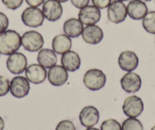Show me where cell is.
I'll use <instances>...</instances> for the list:
<instances>
[{
    "mask_svg": "<svg viewBox=\"0 0 155 130\" xmlns=\"http://www.w3.org/2000/svg\"><path fill=\"white\" fill-rule=\"evenodd\" d=\"M83 29V24L80 22L79 19L74 18L66 20L63 25V31L65 34L68 36L70 38H76L79 37L82 34Z\"/></svg>",
    "mask_w": 155,
    "mask_h": 130,
    "instance_id": "20",
    "label": "cell"
},
{
    "mask_svg": "<svg viewBox=\"0 0 155 130\" xmlns=\"http://www.w3.org/2000/svg\"><path fill=\"white\" fill-rule=\"evenodd\" d=\"M29 81L23 76H15L10 82L9 92L16 98H23L29 94Z\"/></svg>",
    "mask_w": 155,
    "mask_h": 130,
    "instance_id": "5",
    "label": "cell"
},
{
    "mask_svg": "<svg viewBox=\"0 0 155 130\" xmlns=\"http://www.w3.org/2000/svg\"><path fill=\"white\" fill-rule=\"evenodd\" d=\"M8 25H9V21H8L6 15L2 12H0V34H2V32L6 31Z\"/></svg>",
    "mask_w": 155,
    "mask_h": 130,
    "instance_id": "28",
    "label": "cell"
},
{
    "mask_svg": "<svg viewBox=\"0 0 155 130\" xmlns=\"http://www.w3.org/2000/svg\"><path fill=\"white\" fill-rule=\"evenodd\" d=\"M62 65L68 72H75L80 68L81 59L79 55L74 51L66 52L61 57Z\"/></svg>",
    "mask_w": 155,
    "mask_h": 130,
    "instance_id": "18",
    "label": "cell"
},
{
    "mask_svg": "<svg viewBox=\"0 0 155 130\" xmlns=\"http://www.w3.org/2000/svg\"><path fill=\"white\" fill-rule=\"evenodd\" d=\"M122 130H144L141 121L136 118H128L123 121Z\"/></svg>",
    "mask_w": 155,
    "mask_h": 130,
    "instance_id": "23",
    "label": "cell"
},
{
    "mask_svg": "<svg viewBox=\"0 0 155 130\" xmlns=\"http://www.w3.org/2000/svg\"><path fill=\"white\" fill-rule=\"evenodd\" d=\"M107 77L104 72L98 68H91L86 72L83 78L84 85L87 89L93 92L101 90L105 85Z\"/></svg>",
    "mask_w": 155,
    "mask_h": 130,
    "instance_id": "2",
    "label": "cell"
},
{
    "mask_svg": "<svg viewBox=\"0 0 155 130\" xmlns=\"http://www.w3.org/2000/svg\"><path fill=\"white\" fill-rule=\"evenodd\" d=\"M94 6L99 9H104L107 8L111 3V0H91Z\"/></svg>",
    "mask_w": 155,
    "mask_h": 130,
    "instance_id": "29",
    "label": "cell"
},
{
    "mask_svg": "<svg viewBox=\"0 0 155 130\" xmlns=\"http://www.w3.org/2000/svg\"><path fill=\"white\" fill-rule=\"evenodd\" d=\"M101 130H122V125L116 119H109L102 122Z\"/></svg>",
    "mask_w": 155,
    "mask_h": 130,
    "instance_id": "24",
    "label": "cell"
},
{
    "mask_svg": "<svg viewBox=\"0 0 155 130\" xmlns=\"http://www.w3.org/2000/svg\"><path fill=\"white\" fill-rule=\"evenodd\" d=\"M5 128V122L3 119L0 116V130H3Z\"/></svg>",
    "mask_w": 155,
    "mask_h": 130,
    "instance_id": "32",
    "label": "cell"
},
{
    "mask_svg": "<svg viewBox=\"0 0 155 130\" xmlns=\"http://www.w3.org/2000/svg\"><path fill=\"white\" fill-rule=\"evenodd\" d=\"M44 44V37L37 31H27L21 37V45L27 51H40L42 49Z\"/></svg>",
    "mask_w": 155,
    "mask_h": 130,
    "instance_id": "3",
    "label": "cell"
},
{
    "mask_svg": "<svg viewBox=\"0 0 155 130\" xmlns=\"http://www.w3.org/2000/svg\"><path fill=\"white\" fill-rule=\"evenodd\" d=\"M71 2L74 7L81 9L88 5L90 0H71Z\"/></svg>",
    "mask_w": 155,
    "mask_h": 130,
    "instance_id": "30",
    "label": "cell"
},
{
    "mask_svg": "<svg viewBox=\"0 0 155 130\" xmlns=\"http://www.w3.org/2000/svg\"><path fill=\"white\" fill-rule=\"evenodd\" d=\"M47 78L50 83L53 86H62L68 81V71L62 65H56L49 69Z\"/></svg>",
    "mask_w": 155,
    "mask_h": 130,
    "instance_id": "13",
    "label": "cell"
},
{
    "mask_svg": "<svg viewBox=\"0 0 155 130\" xmlns=\"http://www.w3.org/2000/svg\"><path fill=\"white\" fill-rule=\"evenodd\" d=\"M123 113L131 118H136L144 110V103L138 96H130L124 101L123 105Z\"/></svg>",
    "mask_w": 155,
    "mask_h": 130,
    "instance_id": "6",
    "label": "cell"
},
{
    "mask_svg": "<svg viewBox=\"0 0 155 130\" xmlns=\"http://www.w3.org/2000/svg\"><path fill=\"white\" fill-rule=\"evenodd\" d=\"M37 62L45 68H50L56 65L57 56L50 49H41L37 55Z\"/></svg>",
    "mask_w": 155,
    "mask_h": 130,
    "instance_id": "21",
    "label": "cell"
},
{
    "mask_svg": "<svg viewBox=\"0 0 155 130\" xmlns=\"http://www.w3.org/2000/svg\"><path fill=\"white\" fill-rule=\"evenodd\" d=\"M81 36L85 43L91 45H96L102 41L104 38V32L102 29L96 25H87L83 29Z\"/></svg>",
    "mask_w": 155,
    "mask_h": 130,
    "instance_id": "16",
    "label": "cell"
},
{
    "mask_svg": "<svg viewBox=\"0 0 155 130\" xmlns=\"http://www.w3.org/2000/svg\"><path fill=\"white\" fill-rule=\"evenodd\" d=\"M27 3L31 7H38L42 5L45 0H25Z\"/></svg>",
    "mask_w": 155,
    "mask_h": 130,
    "instance_id": "31",
    "label": "cell"
},
{
    "mask_svg": "<svg viewBox=\"0 0 155 130\" xmlns=\"http://www.w3.org/2000/svg\"><path fill=\"white\" fill-rule=\"evenodd\" d=\"M56 130H75V126L72 122L65 119L58 123Z\"/></svg>",
    "mask_w": 155,
    "mask_h": 130,
    "instance_id": "27",
    "label": "cell"
},
{
    "mask_svg": "<svg viewBox=\"0 0 155 130\" xmlns=\"http://www.w3.org/2000/svg\"><path fill=\"white\" fill-rule=\"evenodd\" d=\"M122 88L127 93H135L141 86V78L138 74L132 72L126 73L120 80Z\"/></svg>",
    "mask_w": 155,
    "mask_h": 130,
    "instance_id": "12",
    "label": "cell"
},
{
    "mask_svg": "<svg viewBox=\"0 0 155 130\" xmlns=\"http://www.w3.org/2000/svg\"><path fill=\"white\" fill-rule=\"evenodd\" d=\"M2 2L7 8L15 10L21 6L24 0H2Z\"/></svg>",
    "mask_w": 155,
    "mask_h": 130,
    "instance_id": "26",
    "label": "cell"
},
{
    "mask_svg": "<svg viewBox=\"0 0 155 130\" xmlns=\"http://www.w3.org/2000/svg\"><path fill=\"white\" fill-rule=\"evenodd\" d=\"M56 1H58V2H59L61 3V2H67V1H68V0H56Z\"/></svg>",
    "mask_w": 155,
    "mask_h": 130,
    "instance_id": "34",
    "label": "cell"
},
{
    "mask_svg": "<svg viewBox=\"0 0 155 130\" xmlns=\"http://www.w3.org/2000/svg\"><path fill=\"white\" fill-rule=\"evenodd\" d=\"M62 6L56 0H47L43 5L42 12L44 18L50 22H56L62 15Z\"/></svg>",
    "mask_w": 155,
    "mask_h": 130,
    "instance_id": "10",
    "label": "cell"
},
{
    "mask_svg": "<svg viewBox=\"0 0 155 130\" xmlns=\"http://www.w3.org/2000/svg\"><path fill=\"white\" fill-rule=\"evenodd\" d=\"M21 21L25 25L30 28H38L44 23L43 12L37 7H28L21 14Z\"/></svg>",
    "mask_w": 155,
    "mask_h": 130,
    "instance_id": "4",
    "label": "cell"
},
{
    "mask_svg": "<svg viewBox=\"0 0 155 130\" xmlns=\"http://www.w3.org/2000/svg\"><path fill=\"white\" fill-rule=\"evenodd\" d=\"M10 82L5 76L0 75V97L6 95L9 92Z\"/></svg>",
    "mask_w": 155,
    "mask_h": 130,
    "instance_id": "25",
    "label": "cell"
},
{
    "mask_svg": "<svg viewBox=\"0 0 155 130\" xmlns=\"http://www.w3.org/2000/svg\"><path fill=\"white\" fill-rule=\"evenodd\" d=\"M117 1H120V2H126V1H129V0H117Z\"/></svg>",
    "mask_w": 155,
    "mask_h": 130,
    "instance_id": "35",
    "label": "cell"
},
{
    "mask_svg": "<svg viewBox=\"0 0 155 130\" xmlns=\"http://www.w3.org/2000/svg\"><path fill=\"white\" fill-rule=\"evenodd\" d=\"M101 17V12L94 5H87L81 8L78 13V19L85 25H93L97 23Z\"/></svg>",
    "mask_w": 155,
    "mask_h": 130,
    "instance_id": "9",
    "label": "cell"
},
{
    "mask_svg": "<svg viewBox=\"0 0 155 130\" xmlns=\"http://www.w3.org/2000/svg\"><path fill=\"white\" fill-rule=\"evenodd\" d=\"M21 46V37L13 30H6L0 34V54L9 56Z\"/></svg>",
    "mask_w": 155,
    "mask_h": 130,
    "instance_id": "1",
    "label": "cell"
},
{
    "mask_svg": "<svg viewBox=\"0 0 155 130\" xmlns=\"http://www.w3.org/2000/svg\"><path fill=\"white\" fill-rule=\"evenodd\" d=\"M142 26L147 33L155 34V11L149 12L143 18Z\"/></svg>",
    "mask_w": 155,
    "mask_h": 130,
    "instance_id": "22",
    "label": "cell"
},
{
    "mask_svg": "<svg viewBox=\"0 0 155 130\" xmlns=\"http://www.w3.org/2000/svg\"><path fill=\"white\" fill-rule=\"evenodd\" d=\"M71 40L66 34H59L53 38L52 41L53 50L57 54H64L71 48Z\"/></svg>",
    "mask_w": 155,
    "mask_h": 130,
    "instance_id": "19",
    "label": "cell"
},
{
    "mask_svg": "<svg viewBox=\"0 0 155 130\" xmlns=\"http://www.w3.org/2000/svg\"><path fill=\"white\" fill-rule=\"evenodd\" d=\"M150 130H155V125H153V126L152 127L151 129H150Z\"/></svg>",
    "mask_w": 155,
    "mask_h": 130,
    "instance_id": "37",
    "label": "cell"
},
{
    "mask_svg": "<svg viewBox=\"0 0 155 130\" xmlns=\"http://www.w3.org/2000/svg\"><path fill=\"white\" fill-rule=\"evenodd\" d=\"M28 60L23 53H15L9 55L6 61V66L8 71L14 75H20L27 68Z\"/></svg>",
    "mask_w": 155,
    "mask_h": 130,
    "instance_id": "7",
    "label": "cell"
},
{
    "mask_svg": "<svg viewBox=\"0 0 155 130\" xmlns=\"http://www.w3.org/2000/svg\"><path fill=\"white\" fill-rule=\"evenodd\" d=\"M85 130H100V129H98V128H92V127H90V128H87V129Z\"/></svg>",
    "mask_w": 155,
    "mask_h": 130,
    "instance_id": "33",
    "label": "cell"
},
{
    "mask_svg": "<svg viewBox=\"0 0 155 130\" xmlns=\"http://www.w3.org/2000/svg\"><path fill=\"white\" fill-rule=\"evenodd\" d=\"M127 15L133 20H141L147 15V7L141 0H132L128 4Z\"/></svg>",
    "mask_w": 155,
    "mask_h": 130,
    "instance_id": "17",
    "label": "cell"
},
{
    "mask_svg": "<svg viewBox=\"0 0 155 130\" xmlns=\"http://www.w3.org/2000/svg\"><path fill=\"white\" fill-rule=\"evenodd\" d=\"M107 17L110 22L114 24L124 22L127 17V9L125 4L117 0L111 2L107 9Z\"/></svg>",
    "mask_w": 155,
    "mask_h": 130,
    "instance_id": "8",
    "label": "cell"
},
{
    "mask_svg": "<svg viewBox=\"0 0 155 130\" xmlns=\"http://www.w3.org/2000/svg\"><path fill=\"white\" fill-rule=\"evenodd\" d=\"M26 78L35 85L41 84L45 81L47 73L46 68L40 64H31L25 69Z\"/></svg>",
    "mask_w": 155,
    "mask_h": 130,
    "instance_id": "14",
    "label": "cell"
},
{
    "mask_svg": "<svg viewBox=\"0 0 155 130\" xmlns=\"http://www.w3.org/2000/svg\"><path fill=\"white\" fill-rule=\"evenodd\" d=\"M141 1H143V2H150L151 0H141Z\"/></svg>",
    "mask_w": 155,
    "mask_h": 130,
    "instance_id": "36",
    "label": "cell"
},
{
    "mask_svg": "<svg viewBox=\"0 0 155 130\" xmlns=\"http://www.w3.org/2000/svg\"><path fill=\"white\" fill-rule=\"evenodd\" d=\"M139 63V59L134 52L126 50L120 53L118 59V64L123 71L129 72L136 69Z\"/></svg>",
    "mask_w": 155,
    "mask_h": 130,
    "instance_id": "15",
    "label": "cell"
},
{
    "mask_svg": "<svg viewBox=\"0 0 155 130\" xmlns=\"http://www.w3.org/2000/svg\"><path fill=\"white\" fill-rule=\"evenodd\" d=\"M100 119V113L94 106H86L81 110L79 114V120L81 125L86 128L93 127L97 124Z\"/></svg>",
    "mask_w": 155,
    "mask_h": 130,
    "instance_id": "11",
    "label": "cell"
}]
</instances>
